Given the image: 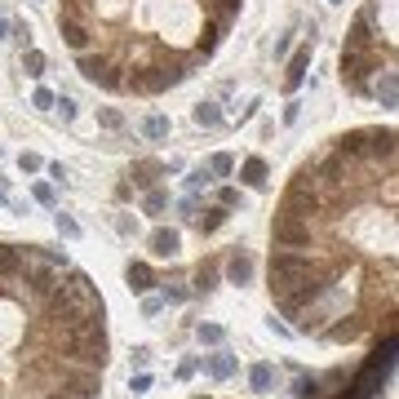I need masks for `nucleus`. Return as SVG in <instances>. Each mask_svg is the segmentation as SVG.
I'll use <instances>...</instances> for the list:
<instances>
[{"instance_id":"11","label":"nucleus","mask_w":399,"mask_h":399,"mask_svg":"<svg viewBox=\"0 0 399 399\" xmlns=\"http://www.w3.org/2000/svg\"><path fill=\"white\" fill-rule=\"evenodd\" d=\"M151 253H156V258H178V253H182V235H178L173 226L151 231Z\"/></svg>"},{"instance_id":"45","label":"nucleus","mask_w":399,"mask_h":399,"mask_svg":"<svg viewBox=\"0 0 399 399\" xmlns=\"http://www.w3.org/2000/svg\"><path fill=\"white\" fill-rule=\"evenodd\" d=\"M195 368H200V359H182V364H178V377H195Z\"/></svg>"},{"instance_id":"25","label":"nucleus","mask_w":399,"mask_h":399,"mask_svg":"<svg viewBox=\"0 0 399 399\" xmlns=\"http://www.w3.org/2000/svg\"><path fill=\"white\" fill-rule=\"evenodd\" d=\"M293 399H324L319 377H298V382H293Z\"/></svg>"},{"instance_id":"29","label":"nucleus","mask_w":399,"mask_h":399,"mask_svg":"<svg viewBox=\"0 0 399 399\" xmlns=\"http://www.w3.org/2000/svg\"><path fill=\"white\" fill-rule=\"evenodd\" d=\"M142 133H147V138H169V116H147L142 120Z\"/></svg>"},{"instance_id":"20","label":"nucleus","mask_w":399,"mask_h":399,"mask_svg":"<svg viewBox=\"0 0 399 399\" xmlns=\"http://www.w3.org/2000/svg\"><path fill=\"white\" fill-rule=\"evenodd\" d=\"M165 173V165H160V160H138V165H133V186H156V178Z\"/></svg>"},{"instance_id":"41","label":"nucleus","mask_w":399,"mask_h":399,"mask_svg":"<svg viewBox=\"0 0 399 399\" xmlns=\"http://www.w3.org/2000/svg\"><path fill=\"white\" fill-rule=\"evenodd\" d=\"M204 182H213V173H208V169H195V173L186 178V186H191V191H200Z\"/></svg>"},{"instance_id":"33","label":"nucleus","mask_w":399,"mask_h":399,"mask_svg":"<svg viewBox=\"0 0 399 399\" xmlns=\"http://www.w3.org/2000/svg\"><path fill=\"white\" fill-rule=\"evenodd\" d=\"M98 125H102V129H125V111L102 107V111H98Z\"/></svg>"},{"instance_id":"36","label":"nucleus","mask_w":399,"mask_h":399,"mask_svg":"<svg viewBox=\"0 0 399 399\" xmlns=\"http://www.w3.org/2000/svg\"><path fill=\"white\" fill-rule=\"evenodd\" d=\"M165 204H169L165 191H147V200H142V208H147V213H165Z\"/></svg>"},{"instance_id":"47","label":"nucleus","mask_w":399,"mask_h":399,"mask_svg":"<svg viewBox=\"0 0 399 399\" xmlns=\"http://www.w3.org/2000/svg\"><path fill=\"white\" fill-rule=\"evenodd\" d=\"M45 399H75L71 391H45Z\"/></svg>"},{"instance_id":"8","label":"nucleus","mask_w":399,"mask_h":399,"mask_svg":"<svg viewBox=\"0 0 399 399\" xmlns=\"http://www.w3.org/2000/svg\"><path fill=\"white\" fill-rule=\"evenodd\" d=\"M364 160L368 165H395V129H364Z\"/></svg>"},{"instance_id":"2","label":"nucleus","mask_w":399,"mask_h":399,"mask_svg":"<svg viewBox=\"0 0 399 399\" xmlns=\"http://www.w3.org/2000/svg\"><path fill=\"white\" fill-rule=\"evenodd\" d=\"M191 75V66L182 58H160L156 66H133V75H125L120 89H133V93H165L173 84H182Z\"/></svg>"},{"instance_id":"44","label":"nucleus","mask_w":399,"mask_h":399,"mask_svg":"<svg viewBox=\"0 0 399 399\" xmlns=\"http://www.w3.org/2000/svg\"><path fill=\"white\" fill-rule=\"evenodd\" d=\"M160 311H165V298H147V302H142V315H160Z\"/></svg>"},{"instance_id":"15","label":"nucleus","mask_w":399,"mask_h":399,"mask_svg":"<svg viewBox=\"0 0 399 399\" xmlns=\"http://www.w3.org/2000/svg\"><path fill=\"white\" fill-rule=\"evenodd\" d=\"M58 32H62V45H71V49H84V45H89V27H84L80 18H58Z\"/></svg>"},{"instance_id":"39","label":"nucleus","mask_w":399,"mask_h":399,"mask_svg":"<svg viewBox=\"0 0 399 399\" xmlns=\"http://www.w3.org/2000/svg\"><path fill=\"white\" fill-rule=\"evenodd\" d=\"M32 107H40V111H53V93H49V89H36V93H32Z\"/></svg>"},{"instance_id":"43","label":"nucleus","mask_w":399,"mask_h":399,"mask_svg":"<svg viewBox=\"0 0 399 399\" xmlns=\"http://www.w3.org/2000/svg\"><path fill=\"white\" fill-rule=\"evenodd\" d=\"M129 391H133V395H147V391H151V377H147V373H138V377L129 382Z\"/></svg>"},{"instance_id":"14","label":"nucleus","mask_w":399,"mask_h":399,"mask_svg":"<svg viewBox=\"0 0 399 399\" xmlns=\"http://www.w3.org/2000/svg\"><path fill=\"white\" fill-rule=\"evenodd\" d=\"M125 284L133 293H151V284H156V271H151L147 262H129L125 266Z\"/></svg>"},{"instance_id":"30","label":"nucleus","mask_w":399,"mask_h":399,"mask_svg":"<svg viewBox=\"0 0 399 399\" xmlns=\"http://www.w3.org/2000/svg\"><path fill=\"white\" fill-rule=\"evenodd\" d=\"M53 226H58V235H66V240H80V222L71 213H53Z\"/></svg>"},{"instance_id":"1","label":"nucleus","mask_w":399,"mask_h":399,"mask_svg":"<svg viewBox=\"0 0 399 399\" xmlns=\"http://www.w3.org/2000/svg\"><path fill=\"white\" fill-rule=\"evenodd\" d=\"M53 337H58V355H66V364H89V368L107 364V328H102V319H93L80 332H53Z\"/></svg>"},{"instance_id":"42","label":"nucleus","mask_w":399,"mask_h":399,"mask_svg":"<svg viewBox=\"0 0 399 399\" xmlns=\"http://www.w3.org/2000/svg\"><path fill=\"white\" fill-rule=\"evenodd\" d=\"M32 195L40 200V204H53V186H49V182H36V186H32Z\"/></svg>"},{"instance_id":"19","label":"nucleus","mask_w":399,"mask_h":399,"mask_svg":"<svg viewBox=\"0 0 399 399\" xmlns=\"http://www.w3.org/2000/svg\"><path fill=\"white\" fill-rule=\"evenodd\" d=\"M213 289H217V262L208 258V262H200V266H195V289H191V293H200V298H208Z\"/></svg>"},{"instance_id":"4","label":"nucleus","mask_w":399,"mask_h":399,"mask_svg":"<svg viewBox=\"0 0 399 399\" xmlns=\"http://www.w3.org/2000/svg\"><path fill=\"white\" fill-rule=\"evenodd\" d=\"M377 53L373 49H341V80L350 93H368V75L377 71Z\"/></svg>"},{"instance_id":"21","label":"nucleus","mask_w":399,"mask_h":399,"mask_svg":"<svg viewBox=\"0 0 399 399\" xmlns=\"http://www.w3.org/2000/svg\"><path fill=\"white\" fill-rule=\"evenodd\" d=\"M191 222H195V231H200V235H213L217 226L226 222V208H222V204H213V208H204V213H195Z\"/></svg>"},{"instance_id":"31","label":"nucleus","mask_w":399,"mask_h":399,"mask_svg":"<svg viewBox=\"0 0 399 399\" xmlns=\"http://www.w3.org/2000/svg\"><path fill=\"white\" fill-rule=\"evenodd\" d=\"M195 337L204 341V346H222V337H226V328L222 324H200L195 328Z\"/></svg>"},{"instance_id":"22","label":"nucleus","mask_w":399,"mask_h":399,"mask_svg":"<svg viewBox=\"0 0 399 399\" xmlns=\"http://www.w3.org/2000/svg\"><path fill=\"white\" fill-rule=\"evenodd\" d=\"M377 98H382V107H395V102H399V75L395 71H382V80H377Z\"/></svg>"},{"instance_id":"13","label":"nucleus","mask_w":399,"mask_h":399,"mask_svg":"<svg viewBox=\"0 0 399 399\" xmlns=\"http://www.w3.org/2000/svg\"><path fill=\"white\" fill-rule=\"evenodd\" d=\"M253 271H258V266H253V258L244 249H235L231 258H226V280H231V284H249Z\"/></svg>"},{"instance_id":"46","label":"nucleus","mask_w":399,"mask_h":399,"mask_svg":"<svg viewBox=\"0 0 399 399\" xmlns=\"http://www.w3.org/2000/svg\"><path fill=\"white\" fill-rule=\"evenodd\" d=\"M147 359H151V350H147V346H133V364L142 368V364H147Z\"/></svg>"},{"instance_id":"23","label":"nucleus","mask_w":399,"mask_h":399,"mask_svg":"<svg viewBox=\"0 0 399 399\" xmlns=\"http://www.w3.org/2000/svg\"><path fill=\"white\" fill-rule=\"evenodd\" d=\"M249 386H253L258 395H266V391L275 386V368H271V364H253V368H249Z\"/></svg>"},{"instance_id":"24","label":"nucleus","mask_w":399,"mask_h":399,"mask_svg":"<svg viewBox=\"0 0 399 399\" xmlns=\"http://www.w3.org/2000/svg\"><path fill=\"white\" fill-rule=\"evenodd\" d=\"M222 27H226V23H208L204 32H200V49H195L200 58H208V53L217 49V40H222Z\"/></svg>"},{"instance_id":"48","label":"nucleus","mask_w":399,"mask_h":399,"mask_svg":"<svg viewBox=\"0 0 399 399\" xmlns=\"http://www.w3.org/2000/svg\"><path fill=\"white\" fill-rule=\"evenodd\" d=\"M0 204H5V182H0Z\"/></svg>"},{"instance_id":"38","label":"nucleus","mask_w":399,"mask_h":399,"mask_svg":"<svg viewBox=\"0 0 399 399\" xmlns=\"http://www.w3.org/2000/svg\"><path fill=\"white\" fill-rule=\"evenodd\" d=\"M186 298H191V289H182V284H165V302H186Z\"/></svg>"},{"instance_id":"18","label":"nucleus","mask_w":399,"mask_h":399,"mask_svg":"<svg viewBox=\"0 0 399 399\" xmlns=\"http://www.w3.org/2000/svg\"><path fill=\"white\" fill-rule=\"evenodd\" d=\"M204 368H208V377H217V382H226V377H235V368H240V359H235V355H226V350H222V355H208V359H204Z\"/></svg>"},{"instance_id":"49","label":"nucleus","mask_w":399,"mask_h":399,"mask_svg":"<svg viewBox=\"0 0 399 399\" xmlns=\"http://www.w3.org/2000/svg\"><path fill=\"white\" fill-rule=\"evenodd\" d=\"M332 5H337V0H332Z\"/></svg>"},{"instance_id":"27","label":"nucleus","mask_w":399,"mask_h":399,"mask_svg":"<svg viewBox=\"0 0 399 399\" xmlns=\"http://www.w3.org/2000/svg\"><path fill=\"white\" fill-rule=\"evenodd\" d=\"M36 249V258L40 262H49V266H58V271H66V249H53V244H32Z\"/></svg>"},{"instance_id":"7","label":"nucleus","mask_w":399,"mask_h":399,"mask_svg":"<svg viewBox=\"0 0 399 399\" xmlns=\"http://www.w3.org/2000/svg\"><path fill=\"white\" fill-rule=\"evenodd\" d=\"M80 75L89 84H98V89H120L125 84V75H120V66L111 62V58H93V53H80Z\"/></svg>"},{"instance_id":"32","label":"nucleus","mask_w":399,"mask_h":399,"mask_svg":"<svg viewBox=\"0 0 399 399\" xmlns=\"http://www.w3.org/2000/svg\"><path fill=\"white\" fill-rule=\"evenodd\" d=\"M23 71L27 75H45V53L40 49H27L23 53Z\"/></svg>"},{"instance_id":"10","label":"nucleus","mask_w":399,"mask_h":399,"mask_svg":"<svg viewBox=\"0 0 399 399\" xmlns=\"http://www.w3.org/2000/svg\"><path fill=\"white\" fill-rule=\"evenodd\" d=\"M377 45V36H373V5L364 9V14L350 23V32H346V49H373Z\"/></svg>"},{"instance_id":"34","label":"nucleus","mask_w":399,"mask_h":399,"mask_svg":"<svg viewBox=\"0 0 399 399\" xmlns=\"http://www.w3.org/2000/svg\"><path fill=\"white\" fill-rule=\"evenodd\" d=\"M240 5H244V0H213V9H217V18H222V23H231V18L240 14Z\"/></svg>"},{"instance_id":"40","label":"nucleus","mask_w":399,"mask_h":399,"mask_svg":"<svg viewBox=\"0 0 399 399\" xmlns=\"http://www.w3.org/2000/svg\"><path fill=\"white\" fill-rule=\"evenodd\" d=\"M217 204H222V208H235V204H240V191H235V186H222V191H217Z\"/></svg>"},{"instance_id":"35","label":"nucleus","mask_w":399,"mask_h":399,"mask_svg":"<svg viewBox=\"0 0 399 399\" xmlns=\"http://www.w3.org/2000/svg\"><path fill=\"white\" fill-rule=\"evenodd\" d=\"M18 169H23V173H40V169H45V160L36 156V151H23V156H18Z\"/></svg>"},{"instance_id":"28","label":"nucleus","mask_w":399,"mask_h":399,"mask_svg":"<svg viewBox=\"0 0 399 399\" xmlns=\"http://www.w3.org/2000/svg\"><path fill=\"white\" fill-rule=\"evenodd\" d=\"M208 173H213V178H226V173H235V160L231 156H226V151H217V156H208Z\"/></svg>"},{"instance_id":"17","label":"nucleus","mask_w":399,"mask_h":399,"mask_svg":"<svg viewBox=\"0 0 399 399\" xmlns=\"http://www.w3.org/2000/svg\"><path fill=\"white\" fill-rule=\"evenodd\" d=\"M332 151H337L341 160H364V129H355V133H341V138H337V147H332Z\"/></svg>"},{"instance_id":"3","label":"nucleus","mask_w":399,"mask_h":399,"mask_svg":"<svg viewBox=\"0 0 399 399\" xmlns=\"http://www.w3.org/2000/svg\"><path fill=\"white\" fill-rule=\"evenodd\" d=\"M315 271H328V262H315V258H306V253H298V249H275L271 253V293L293 289L298 280H306V275H315Z\"/></svg>"},{"instance_id":"26","label":"nucleus","mask_w":399,"mask_h":399,"mask_svg":"<svg viewBox=\"0 0 399 399\" xmlns=\"http://www.w3.org/2000/svg\"><path fill=\"white\" fill-rule=\"evenodd\" d=\"M195 125H204V129L222 125V111H217V102H195Z\"/></svg>"},{"instance_id":"9","label":"nucleus","mask_w":399,"mask_h":399,"mask_svg":"<svg viewBox=\"0 0 399 399\" xmlns=\"http://www.w3.org/2000/svg\"><path fill=\"white\" fill-rule=\"evenodd\" d=\"M271 235L275 249H302V244H311V222L306 217H275Z\"/></svg>"},{"instance_id":"37","label":"nucleus","mask_w":399,"mask_h":399,"mask_svg":"<svg viewBox=\"0 0 399 399\" xmlns=\"http://www.w3.org/2000/svg\"><path fill=\"white\" fill-rule=\"evenodd\" d=\"M53 111H58L62 120H75V111H80V107H75V102H71V98H66V93H62V98H53Z\"/></svg>"},{"instance_id":"5","label":"nucleus","mask_w":399,"mask_h":399,"mask_svg":"<svg viewBox=\"0 0 399 399\" xmlns=\"http://www.w3.org/2000/svg\"><path fill=\"white\" fill-rule=\"evenodd\" d=\"M58 377H62V391H71L75 399H98L102 391V368H89V364H58Z\"/></svg>"},{"instance_id":"16","label":"nucleus","mask_w":399,"mask_h":399,"mask_svg":"<svg viewBox=\"0 0 399 399\" xmlns=\"http://www.w3.org/2000/svg\"><path fill=\"white\" fill-rule=\"evenodd\" d=\"M266 173H271V169H266V160H258V156L240 165V182L253 186V191H262V186H266Z\"/></svg>"},{"instance_id":"6","label":"nucleus","mask_w":399,"mask_h":399,"mask_svg":"<svg viewBox=\"0 0 399 399\" xmlns=\"http://www.w3.org/2000/svg\"><path fill=\"white\" fill-rule=\"evenodd\" d=\"M368 324H373V319H368V311H341V315H332V324L328 328H319L324 332L328 341H337V346H350V341H359L368 332Z\"/></svg>"},{"instance_id":"12","label":"nucleus","mask_w":399,"mask_h":399,"mask_svg":"<svg viewBox=\"0 0 399 399\" xmlns=\"http://www.w3.org/2000/svg\"><path fill=\"white\" fill-rule=\"evenodd\" d=\"M311 45H315V40H306V45H302V49L289 58V75H284V89H289V93L298 89L302 80H306V66H311Z\"/></svg>"}]
</instances>
